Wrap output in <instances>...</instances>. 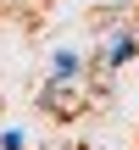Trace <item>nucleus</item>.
Masks as SVG:
<instances>
[{
    "mask_svg": "<svg viewBox=\"0 0 139 150\" xmlns=\"http://www.w3.org/2000/svg\"><path fill=\"white\" fill-rule=\"evenodd\" d=\"M134 50H139V39H134V33H123V39H111V45H106V67H123V61H128Z\"/></svg>",
    "mask_w": 139,
    "mask_h": 150,
    "instance_id": "nucleus-1",
    "label": "nucleus"
}]
</instances>
